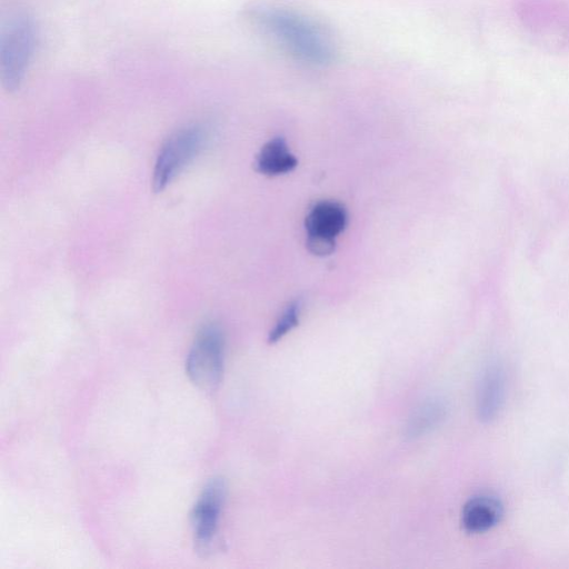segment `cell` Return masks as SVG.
<instances>
[{"mask_svg":"<svg viewBox=\"0 0 569 569\" xmlns=\"http://www.w3.org/2000/svg\"><path fill=\"white\" fill-rule=\"evenodd\" d=\"M250 19L259 30L293 59L310 66L335 60L336 47L329 33L299 12L279 7H258Z\"/></svg>","mask_w":569,"mask_h":569,"instance_id":"cell-1","label":"cell"},{"mask_svg":"<svg viewBox=\"0 0 569 569\" xmlns=\"http://www.w3.org/2000/svg\"><path fill=\"white\" fill-rule=\"evenodd\" d=\"M37 28L32 19L18 16L3 28L0 39V77L8 91L17 90L24 80L37 46Z\"/></svg>","mask_w":569,"mask_h":569,"instance_id":"cell-2","label":"cell"},{"mask_svg":"<svg viewBox=\"0 0 569 569\" xmlns=\"http://www.w3.org/2000/svg\"><path fill=\"white\" fill-rule=\"evenodd\" d=\"M223 363V333L217 325H206L197 333L189 350L186 372L199 389L213 391L222 379Z\"/></svg>","mask_w":569,"mask_h":569,"instance_id":"cell-3","label":"cell"},{"mask_svg":"<svg viewBox=\"0 0 569 569\" xmlns=\"http://www.w3.org/2000/svg\"><path fill=\"white\" fill-rule=\"evenodd\" d=\"M207 133L200 126H188L173 132L161 146L153 168L152 188L166 189L194 159L204 143Z\"/></svg>","mask_w":569,"mask_h":569,"instance_id":"cell-4","label":"cell"},{"mask_svg":"<svg viewBox=\"0 0 569 569\" xmlns=\"http://www.w3.org/2000/svg\"><path fill=\"white\" fill-rule=\"evenodd\" d=\"M226 497L224 480L213 478L204 486L192 509L191 526L194 548L203 557L212 551Z\"/></svg>","mask_w":569,"mask_h":569,"instance_id":"cell-5","label":"cell"},{"mask_svg":"<svg viewBox=\"0 0 569 569\" xmlns=\"http://www.w3.org/2000/svg\"><path fill=\"white\" fill-rule=\"evenodd\" d=\"M346 224L347 211L341 203L331 200L317 202L305 220L308 249L317 256L330 254Z\"/></svg>","mask_w":569,"mask_h":569,"instance_id":"cell-6","label":"cell"},{"mask_svg":"<svg viewBox=\"0 0 569 569\" xmlns=\"http://www.w3.org/2000/svg\"><path fill=\"white\" fill-rule=\"evenodd\" d=\"M502 516V505L496 497L479 495L467 501L462 509V525L472 533L496 526Z\"/></svg>","mask_w":569,"mask_h":569,"instance_id":"cell-7","label":"cell"},{"mask_svg":"<svg viewBox=\"0 0 569 569\" xmlns=\"http://www.w3.org/2000/svg\"><path fill=\"white\" fill-rule=\"evenodd\" d=\"M298 164L282 137H274L266 142L256 158L257 170L266 176H279L292 171Z\"/></svg>","mask_w":569,"mask_h":569,"instance_id":"cell-8","label":"cell"},{"mask_svg":"<svg viewBox=\"0 0 569 569\" xmlns=\"http://www.w3.org/2000/svg\"><path fill=\"white\" fill-rule=\"evenodd\" d=\"M505 396V377L502 370L491 366L483 373L479 383L477 408L481 419L490 420L499 411Z\"/></svg>","mask_w":569,"mask_h":569,"instance_id":"cell-9","label":"cell"},{"mask_svg":"<svg viewBox=\"0 0 569 569\" xmlns=\"http://www.w3.org/2000/svg\"><path fill=\"white\" fill-rule=\"evenodd\" d=\"M446 415L447 406L442 399L429 398L422 401L407 421V437L418 438L429 433L445 420Z\"/></svg>","mask_w":569,"mask_h":569,"instance_id":"cell-10","label":"cell"},{"mask_svg":"<svg viewBox=\"0 0 569 569\" xmlns=\"http://www.w3.org/2000/svg\"><path fill=\"white\" fill-rule=\"evenodd\" d=\"M301 312L300 300L292 301L281 313L274 327L271 329L268 341L274 343L290 332L299 322Z\"/></svg>","mask_w":569,"mask_h":569,"instance_id":"cell-11","label":"cell"}]
</instances>
